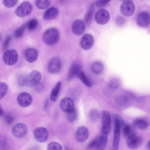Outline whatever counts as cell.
<instances>
[{"label":"cell","mask_w":150,"mask_h":150,"mask_svg":"<svg viewBox=\"0 0 150 150\" xmlns=\"http://www.w3.org/2000/svg\"><path fill=\"white\" fill-rule=\"evenodd\" d=\"M59 34L58 30L54 28L46 30L43 33L42 38L44 42L49 45H53L58 41Z\"/></svg>","instance_id":"obj_1"},{"label":"cell","mask_w":150,"mask_h":150,"mask_svg":"<svg viewBox=\"0 0 150 150\" xmlns=\"http://www.w3.org/2000/svg\"><path fill=\"white\" fill-rule=\"evenodd\" d=\"M134 124L137 127L142 129H146L149 125L147 121L142 119H136L134 121Z\"/></svg>","instance_id":"obj_26"},{"label":"cell","mask_w":150,"mask_h":150,"mask_svg":"<svg viewBox=\"0 0 150 150\" xmlns=\"http://www.w3.org/2000/svg\"><path fill=\"white\" fill-rule=\"evenodd\" d=\"M38 56V52L34 48H28L25 51V58L26 60L30 63L34 62L37 59Z\"/></svg>","instance_id":"obj_21"},{"label":"cell","mask_w":150,"mask_h":150,"mask_svg":"<svg viewBox=\"0 0 150 150\" xmlns=\"http://www.w3.org/2000/svg\"><path fill=\"white\" fill-rule=\"evenodd\" d=\"M62 67V62L59 58H54L49 61L47 65L48 71L51 74H55L60 71Z\"/></svg>","instance_id":"obj_10"},{"label":"cell","mask_w":150,"mask_h":150,"mask_svg":"<svg viewBox=\"0 0 150 150\" xmlns=\"http://www.w3.org/2000/svg\"><path fill=\"white\" fill-rule=\"evenodd\" d=\"M142 142L141 138L134 134H132L127 137L126 143L130 149H135L138 148Z\"/></svg>","instance_id":"obj_16"},{"label":"cell","mask_w":150,"mask_h":150,"mask_svg":"<svg viewBox=\"0 0 150 150\" xmlns=\"http://www.w3.org/2000/svg\"><path fill=\"white\" fill-rule=\"evenodd\" d=\"M114 127L112 148L113 150H117L119 144L120 130L122 128L119 123L116 122H114Z\"/></svg>","instance_id":"obj_19"},{"label":"cell","mask_w":150,"mask_h":150,"mask_svg":"<svg viewBox=\"0 0 150 150\" xmlns=\"http://www.w3.org/2000/svg\"><path fill=\"white\" fill-rule=\"evenodd\" d=\"M61 109L67 113L74 109V104L73 100L69 97H64L60 101L59 104Z\"/></svg>","instance_id":"obj_15"},{"label":"cell","mask_w":150,"mask_h":150,"mask_svg":"<svg viewBox=\"0 0 150 150\" xmlns=\"http://www.w3.org/2000/svg\"><path fill=\"white\" fill-rule=\"evenodd\" d=\"M13 135L17 138H21L25 136L28 131L27 126L23 123H18L13 126L12 129Z\"/></svg>","instance_id":"obj_11"},{"label":"cell","mask_w":150,"mask_h":150,"mask_svg":"<svg viewBox=\"0 0 150 150\" xmlns=\"http://www.w3.org/2000/svg\"><path fill=\"white\" fill-rule=\"evenodd\" d=\"M71 29L72 32L75 35H80L85 31V23L81 20H76L73 23Z\"/></svg>","instance_id":"obj_20"},{"label":"cell","mask_w":150,"mask_h":150,"mask_svg":"<svg viewBox=\"0 0 150 150\" xmlns=\"http://www.w3.org/2000/svg\"><path fill=\"white\" fill-rule=\"evenodd\" d=\"M96 5L95 4H92L85 14L84 19L85 22L86 23H88L91 21L95 9Z\"/></svg>","instance_id":"obj_25"},{"label":"cell","mask_w":150,"mask_h":150,"mask_svg":"<svg viewBox=\"0 0 150 150\" xmlns=\"http://www.w3.org/2000/svg\"><path fill=\"white\" fill-rule=\"evenodd\" d=\"M8 89L7 84L4 82L0 83V99L2 98L6 95Z\"/></svg>","instance_id":"obj_34"},{"label":"cell","mask_w":150,"mask_h":150,"mask_svg":"<svg viewBox=\"0 0 150 150\" xmlns=\"http://www.w3.org/2000/svg\"><path fill=\"white\" fill-rule=\"evenodd\" d=\"M94 43V39L92 35L86 33L82 37L80 42V45L82 49L85 50L91 49Z\"/></svg>","instance_id":"obj_14"},{"label":"cell","mask_w":150,"mask_h":150,"mask_svg":"<svg viewBox=\"0 0 150 150\" xmlns=\"http://www.w3.org/2000/svg\"><path fill=\"white\" fill-rule=\"evenodd\" d=\"M27 26V23L21 26L18 28L15 31L14 35L16 38H19L23 34L25 29Z\"/></svg>","instance_id":"obj_29"},{"label":"cell","mask_w":150,"mask_h":150,"mask_svg":"<svg viewBox=\"0 0 150 150\" xmlns=\"http://www.w3.org/2000/svg\"><path fill=\"white\" fill-rule=\"evenodd\" d=\"M33 135L35 139L41 143L46 141L48 137V132L46 128L43 127H38L35 129Z\"/></svg>","instance_id":"obj_12"},{"label":"cell","mask_w":150,"mask_h":150,"mask_svg":"<svg viewBox=\"0 0 150 150\" xmlns=\"http://www.w3.org/2000/svg\"><path fill=\"white\" fill-rule=\"evenodd\" d=\"M14 118L13 116L10 115H7L4 117V120L7 124H11L13 122Z\"/></svg>","instance_id":"obj_40"},{"label":"cell","mask_w":150,"mask_h":150,"mask_svg":"<svg viewBox=\"0 0 150 150\" xmlns=\"http://www.w3.org/2000/svg\"><path fill=\"white\" fill-rule=\"evenodd\" d=\"M18 0H3V3L5 6L10 8L15 6L17 4Z\"/></svg>","instance_id":"obj_36"},{"label":"cell","mask_w":150,"mask_h":150,"mask_svg":"<svg viewBox=\"0 0 150 150\" xmlns=\"http://www.w3.org/2000/svg\"><path fill=\"white\" fill-rule=\"evenodd\" d=\"M102 133L108 134L111 128V117L110 113L106 110L102 112Z\"/></svg>","instance_id":"obj_7"},{"label":"cell","mask_w":150,"mask_h":150,"mask_svg":"<svg viewBox=\"0 0 150 150\" xmlns=\"http://www.w3.org/2000/svg\"><path fill=\"white\" fill-rule=\"evenodd\" d=\"M111 0H96V6L99 7H102L106 5Z\"/></svg>","instance_id":"obj_38"},{"label":"cell","mask_w":150,"mask_h":150,"mask_svg":"<svg viewBox=\"0 0 150 150\" xmlns=\"http://www.w3.org/2000/svg\"><path fill=\"white\" fill-rule=\"evenodd\" d=\"M120 85V81L117 78L111 79L110 81L108 83V87L110 88L113 89L118 88L119 87Z\"/></svg>","instance_id":"obj_31"},{"label":"cell","mask_w":150,"mask_h":150,"mask_svg":"<svg viewBox=\"0 0 150 150\" xmlns=\"http://www.w3.org/2000/svg\"><path fill=\"white\" fill-rule=\"evenodd\" d=\"M115 22L117 25L121 26L124 24L125 22V20L122 16H118L116 19Z\"/></svg>","instance_id":"obj_41"},{"label":"cell","mask_w":150,"mask_h":150,"mask_svg":"<svg viewBox=\"0 0 150 150\" xmlns=\"http://www.w3.org/2000/svg\"><path fill=\"white\" fill-rule=\"evenodd\" d=\"M59 11L57 8L52 7L48 9L45 12L43 17L45 20H50L56 18L59 14Z\"/></svg>","instance_id":"obj_22"},{"label":"cell","mask_w":150,"mask_h":150,"mask_svg":"<svg viewBox=\"0 0 150 150\" xmlns=\"http://www.w3.org/2000/svg\"><path fill=\"white\" fill-rule=\"evenodd\" d=\"M137 24L141 27H145L150 23V15L146 11H142L138 14L137 18Z\"/></svg>","instance_id":"obj_17"},{"label":"cell","mask_w":150,"mask_h":150,"mask_svg":"<svg viewBox=\"0 0 150 150\" xmlns=\"http://www.w3.org/2000/svg\"><path fill=\"white\" fill-rule=\"evenodd\" d=\"M147 147L148 149L150 150V140L149 141L147 144Z\"/></svg>","instance_id":"obj_45"},{"label":"cell","mask_w":150,"mask_h":150,"mask_svg":"<svg viewBox=\"0 0 150 150\" xmlns=\"http://www.w3.org/2000/svg\"><path fill=\"white\" fill-rule=\"evenodd\" d=\"M41 78V74L39 71L33 70L27 76L26 85L30 87L36 86L40 82Z\"/></svg>","instance_id":"obj_8"},{"label":"cell","mask_w":150,"mask_h":150,"mask_svg":"<svg viewBox=\"0 0 150 150\" xmlns=\"http://www.w3.org/2000/svg\"><path fill=\"white\" fill-rule=\"evenodd\" d=\"M108 134H102L91 142L88 146L90 149L102 150L105 148L108 140Z\"/></svg>","instance_id":"obj_2"},{"label":"cell","mask_w":150,"mask_h":150,"mask_svg":"<svg viewBox=\"0 0 150 150\" xmlns=\"http://www.w3.org/2000/svg\"><path fill=\"white\" fill-rule=\"evenodd\" d=\"M92 72L94 74H99L103 71L104 66L102 63L99 61H96L92 64L91 67Z\"/></svg>","instance_id":"obj_24"},{"label":"cell","mask_w":150,"mask_h":150,"mask_svg":"<svg viewBox=\"0 0 150 150\" xmlns=\"http://www.w3.org/2000/svg\"><path fill=\"white\" fill-rule=\"evenodd\" d=\"M17 101L18 104L23 107L30 105L32 103L33 99L31 96L26 92H22L17 97Z\"/></svg>","instance_id":"obj_13"},{"label":"cell","mask_w":150,"mask_h":150,"mask_svg":"<svg viewBox=\"0 0 150 150\" xmlns=\"http://www.w3.org/2000/svg\"><path fill=\"white\" fill-rule=\"evenodd\" d=\"M1 146L2 147L5 146L6 145V140L4 137H1Z\"/></svg>","instance_id":"obj_43"},{"label":"cell","mask_w":150,"mask_h":150,"mask_svg":"<svg viewBox=\"0 0 150 150\" xmlns=\"http://www.w3.org/2000/svg\"><path fill=\"white\" fill-rule=\"evenodd\" d=\"M91 117L94 120L98 119V112L96 111H93L91 112L90 114Z\"/></svg>","instance_id":"obj_42"},{"label":"cell","mask_w":150,"mask_h":150,"mask_svg":"<svg viewBox=\"0 0 150 150\" xmlns=\"http://www.w3.org/2000/svg\"><path fill=\"white\" fill-rule=\"evenodd\" d=\"M47 149L50 150H62V147L59 143L53 142L50 143L47 146Z\"/></svg>","instance_id":"obj_32"},{"label":"cell","mask_w":150,"mask_h":150,"mask_svg":"<svg viewBox=\"0 0 150 150\" xmlns=\"http://www.w3.org/2000/svg\"><path fill=\"white\" fill-rule=\"evenodd\" d=\"M64 148H65V149H66V150H69V148L68 147V146H67L66 145H65L64 146Z\"/></svg>","instance_id":"obj_46"},{"label":"cell","mask_w":150,"mask_h":150,"mask_svg":"<svg viewBox=\"0 0 150 150\" xmlns=\"http://www.w3.org/2000/svg\"><path fill=\"white\" fill-rule=\"evenodd\" d=\"M3 59L4 62L6 65H13L17 62L18 59V54L15 50H8L4 52Z\"/></svg>","instance_id":"obj_4"},{"label":"cell","mask_w":150,"mask_h":150,"mask_svg":"<svg viewBox=\"0 0 150 150\" xmlns=\"http://www.w3.org/2000/svg\"><path fill=\"white\" fill-rule=\"evenodd\" d=\"M18 83L20 87H23L27 85V76L24 75L20 76L18 79Z\"/></svg>","instance_id":"obj_37"},{"label":"cell","mask_w":150,"mask_h":150,"mask_svg":"<svg viewBox=\"0 0 150 150\" xmlns=\"http://www.w3.org/2000/svg\"><path fill=\"white\" fill-rule=\"evenodd\" d=\"M82 67L81 63L78 61L73 62L70 67L67 77L68 81L78 77L82 72Z\"/></svg>","instance_id":"obj_5"},{"label":"cell","mask_w":150,"mask_h":150,"mask_svg":"<svg viewBox=\"0 0 150 150\" xmlns=\"http://www.w3.org/2000/svg\"><path fill=\"white\" fill-rule=\"evenodd\" d=\"M4 112L1 107H0V117H1L4 115Z\"/></svg>","instance_id":"obj_44"},{"label":"cell","mask_w":150,"mask_h":150,"mask_svg":"<svg viewBox=\"0 0 150 150\" xmlns=\"http://www.w3.org/2000/svg\"><path fill=\"white\" fill-rule=\"evenodd\" d=\"M124 0V1H125V0Z\"/></svg>","instance_id":"obj_47"},{"label":"cell","mask_w":150,"mask_h":150,"mask_svg":"<svg viewBox=\"0 0 150 150\" xmlns=\"http://www.w3.org/2000/svg\"><path fill=\"white\" fill-rule=\"evenodd\" d=\"M89 132L88 128L85 126H81L77 129L76 133V138L79 142L82 143L88 139Z\"/></svg>","instance_id":"obj_18"},{"label":"cell","mask_w":150,"mask_h":150,"mask_svg":"<svg viewBox=\"0 0 150 150\" xmlns=\"http://www.w3.org/2000/svg\"><path fill=\"white\" fill-rule=\"evenodd\" d=\"M11 40V37L10 35L7 36L4 41L3 44V48L6 49L8 47Z\"/></svg>","instance_id":"obj_39"},{"label":"cell","mask_w":150,"mask_h":150,"mask_svg":"<svg viewBox=\"0 0 150 150\" xmlns=\"http://www.w3.org/2000/svg\"><path fill=\"white\" fill-rule=\"evenodd\" d=\"M38 24V21L36 19H33L27 23V27L30 30L35 29Z\"/></svg>","instance_id":"obj_33"},{"label":"cell","mask_w":150,"mask_h":150,"mask_svg":"<svg viewBox=\"0 0 150 150\" xmlns=\"http://www.w3.org/2000/svg\"><path fill=\"white\" fill-rule=\"evenodd\" d=\"M33 10V6L29 2L24 1L20 4L15 11L16 15L18 17L23 18L31 13Z\"/></svg>","instance_id":"obj_3"},{"label":"cell","mask_w":150,"mask_h":150,"mask_svg":"<svg viewBox=\"0 0 150 150\" xmlns=\"http://www.w3.org/2000/svg\"><path fill=\"white\" fill-rule=\"evenodd\" d=\"M51 0H35L36 6L39 9H44L50 5Z\"/></svg>","instance_id":"obj_27"},{"label":"cell","mask_w":150,"mask_h":150,"mask_svg":"<svg viewBox=\"0 0 150 150\" xmlns=\"http://www.w3.org/2000/svg\"><path fill=\"white\" fill-rule=\"evenodd\" d=\"M96 22L100 25H104L107 23L110 18V15L107 10L103 8L98 10L95 16Z\"/></svg>","instance_id":"obj_9"},{"label":"cell","mask_w":150,"mask_h":150,"mask_svg":"<svg viewBox=\"0 0 150 150\" xmlns=\"http://www.w3.org/2000/svg\"><path fill=\"white\" fill-rule=\"evenodd\" d=\"M79 78L83 83L87 86L90 87L92 86V83L91 81L83 71L80 75Z\"/></svg>","instance_id":"obj_28"},{"label":"cell","mask_w":150,"mask_h":150,"mask_svg":"<svg viewBox=\"0 0 150 150\" xmlns=\"http://www.w3.org/2000/svg\"><path fill=\"white\" fill-rule=\"evenodd\" d=\"M120 11L124 16H130L134 13L135 6L131 0H126L124 1L121 5Z\"/></svg>","instance_id":"obj_6"},{"label":"cell","mask_w":150,"mask_h":150,"mask_svg":"<svg viewBox=\"0 0 150 150\" xmlns=\"http://www.w3.org/2000/svg\"><path fill=\"white\" fill-rule=\"evenodd\" d=\"M67 113V118L69 122H74L76 120L77 117V114L75 109Z\"/></svg>","instance_id":"obj_35"},{"label":"cell","mask_w":150,"mask_h":150,"mask_svg":"<svg viewBox=\"0 0 150 150\" xmlns=\"http://www.w3.org/2000/svg\"><path fill=\"white\" fill-rule=\"evenodd\" d=\"M61 82H57L52 90L50 98L52 101H56L57 98L61 89Z\"/></svg>","instance_id":"obj_23"},{"label":"cell","mask_w":150,"mask_h":150,"mask_svg":"<svg viewBox=\"0 0 150 150\" xmlns=\"http://www.w3.org/2000/svg\"><path fill=\"white\" fill-rule=\"evenodd\" d=\"M124 135L127 137L133 134L132 129L131 126L129 124H125L122 128Z\"/></svg>","instance_id":"obj_30"}]
</instances>
